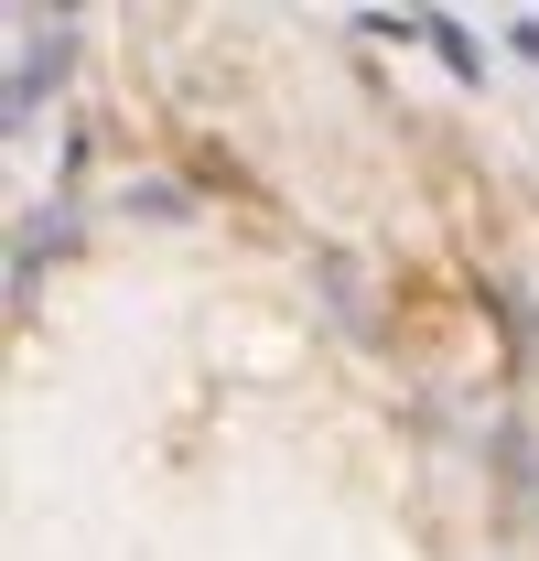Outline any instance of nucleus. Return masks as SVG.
I'll return each mask as SVG.
<instances>
[{"label":"nucleus","instance_id":"nucleus-1","mask_svg":"<svg viewBox=\"0 0 539 561\" xmlns=\"http://www.w3.org/2000/svg\"><path fill=\"white\" fill-rule=\"evenodd\" d=\"M66 76H76V22H55V33H33L22 66H11V130H33V108H44Z\"/></svg>","mask_w":539,"mask_h":561},{"label":"nucleus","instance_id":"nucleus-2","mask_svg":"<svg viewBox=\"0 0 539 561\" xmlns=\"http://www.w3.org/2000/svg\"><path fill=\"white\" fill-rule=\"evenodd\" d=\"M496 324H507V367H529L539 324H529V291H518V280H496Z\"/></svg>","mask_w":539,"mask_h":561},{"label":"nucleus","instance_id":"nucleus-3","mask_svg":"<svg viewBox=\"0 0 539 561\" xmlns=\"http://www.w3.org/2000/svg\"><path fill=\"white\" fill-rule=\"evenodd\" d=\"M421 33L443 44V66H454V76H485V55H474V33H465V22H421Z\"/></svg>","mask_w":539,"mask_h":561},{"label":"nucleus","instance_id":"nucleus-4","mask_svg":"<svg viewBox=\"0 0 539 561\" xmlns=\"http://www.w3.org/2000/svg\"><path fill=\"white\" fill-rule=\"evenodd\" d=\"M130 216H184V184H162V173H151V184H130Z\"/></svg>","mask_w":539,"mask_h":561}]
</instances>
